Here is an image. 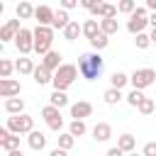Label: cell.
I'll return each instance as SVG.
<instances>
[{
    "mask_svg": "<svg viewBox=\"0 0 156 156\" xmlns=\"http://www.w3.org/2000/svg\"><path fill=\"white\" fill-rule=\"evenodd\" d=\"M34 20H37L39 24L51 27V22H54V10H51L49 5H39V7H34Z\"/></svg>",
    "mask_w": 156,
    "mask_h": 156,
    "instance_id": "13",
    "label": "cell"
},
{
    "mask_svg": "<svg viewBox=\"0 0 156 156\" xmlns=\"http://www.w3.org/2000/svg\"><path fill=\"white\" fill-rule=\"evenodd\" d=\"M102 66H105V61H102V56L98 54V51H88V54H83L80 58H78V73L85 78V80H95V78H100V73H102Z\"/></svg>",
    "mask_w": 156,
    "mask_h": 156,
    "instance_id": "1",
    "label": "cell"
},
{
    "mask_svg": "<svg viewBox=\"0 0 156 156\" xmlns=\"http://www.w3.org/2000/svg\"><path fill=\"white\" fill-rule=\"evenodd\" d=\"M76 78H78V68L73 63H61L51 73V85H54V90H68Z\"/></svg>",
    "mask_w": 156,
    "mask_h": 156,
    "instance_id": "2",
    "label": "cell"
},
{
    "mask_svg": "<svg viewBox=\"0 0 156 156\" xmlns=\"http://www.w3.org/2000/svg\"><path fill=\"white\" fill-rule=\"evenodd\" d=\"M5 151H12V149H20V134H12V132H7V136L2 139V144H0Z\"/></svg>",
    "mask_w": 156,
    "mask_h": 156,
    "instance_id": "28",
    "label": "cell"
},
{
    "mask_svg": "<svg viewBox=\"0 0 156 156\" xmlns=\"http://www.w3.org/2000/svg\"><path fill=\"white\" fill-rule=\"evenodd\" d=\"M90 115H93V105H90L88 100H78V102L71 105V117H73V119H85V117H90Z\"/></svg>",
    "mask_w": 156,
    "mask_h": 156,
    "instance_id": "10",
    "label": "cell"
},
{
    "mask_svg": "<svg viewBox=\"0 0 156 156\" xmlns=\"http://www.w3.org/2000/svg\"><path fill=\"white\" fill-rule=\"evenodd\" d=\"M17 17H20V20H32V17H34V7H32V2L20 0V2H17Z\"/></svg>",
    "mask_w": 156,
    "mask_h": 156,
    "instance_id": "25",
    "label": "cell"
},
{
    "mask_svg": "<svg viewBox=\"0 0 156 156\" xmlns=\"http://www.w3.org/2000/svg\"><path fill=\"white\" fill-rule=\"evenodd\" d=\"M15 71V63L10 58H0V78H10Z\"/></svg>",
    "mask_w": 156,
    "mask_h": 156,
    "instance_id": "35",
    "label": "cell"
},
{
    "mask_svg": "<svg viewBox=\"0 0 156 156\" xmlns=\"http://www.w3.org/2000/svg\"><path fill=\"white\" fill-rule=\"evenodd\" d=\"M90 15H93V17H100V20H102V17H115V15H117V7H115V5H110V2L98 0V2H95V7L90 10Z\"/></svg>",
    "mask_w": 156,
    "mask_h": 156,
    "instance_id": "12",
    "label": "cell"
},
{
    "mask_svg": "<svg viewBox=\"0 0 156 156\" xmlns=\"http://www.w3.org/2000/svg\"><path fill=\"white\" fill-rule=\"evenodd\" d=\"M15 46H17V51L22 54V56H27V54H32V46H34V37H32V29H27V27H20V32L15 34Z\"/></svg>",
    "mask_w": 156,
    "mask_h": 156,
    "instance_id": "7",
    "label": "cell"
},
{
    "mask_svg": "<svg viewBox=\"0 0 156 156\" xmlns=\"http://www.w3.org/2000/svg\"><path fill=\"white\" fill-rule=\"evenodd\" d=\"M49 156H68V154H66V149L56 146V149H51V151H49Z\"/></svg>",
    "mask_w": 156,
    "mask_h": 156,
    "instance_id": "42",
    "label": "cell"
},
{
    "mask_svg": "<svg viewBox=\"0 0 156 156\" xmlns=\"http://www.w3.org/2000/svg\"><path fill=\"white\" fill-rule=\"evenodd\" d=\"M98 32H100V22H98V20H85V22L80 24V34H85L88 41H90Z\"/></svg>",
    "mask_w": 156,
    "mask_h": 156,
    "instance_id": "18",
    "label": "cell"
},
{
    "mask_svg": "<svg viewBox=\"0 0 156 156\" xmlns=\"http://www.w3.org/2000/svg\"><path fill=\"white\" fill-rule=\"evenodd\" d=\"M27 141H29V149H32V151H41V149L46 146V136H44L41 132H37V129H32V132H29Z\"/></svg>",
    "mask_w": 156,
    "mask_h": 156,
    "instance_id": "16",
    "label": "cell"
},
{
    "mask_svg": "<svg viewBox=\"0 0 156 156\" xmlns=\"http://www.w3.org/2000/svg\"><path fill=\"white\" fill-rule=\"evenodd\" d=\"M127 156H141V154H136V151H129V154H127Z\"/></svg>",
    "mask_w": 156,
    "mask_h": 156,
    "instance_id": "48",
    "label": "cell"
},
{
    "mask_svg": "<svg viewBox=\"0 0 156 156\" xmlns=\"http://www.w3.org/2000/svg\"><path fill=\"white\" fill-rule=\"evenodd\" d=\"M7 156H24L20 149H12V151H7Z\"/></svg>",
    "mask_w": 156,
    "mask_h": 156,
    "instance_id": "46",
    "label": "cell"
},
{
    "mask_svg": "<svg viewBox=\"0 0 156 156\" xmlns=\"http://www.w3.org/2000/svg\"><path fill=\"white\" fill-rule=\"evenodd\" d=\"M154 80H156V71H154V68H136V71L129 76V83H132L136 90H144V88L154 85Z\"/></svg>",
    "mask_w": 156,
    "mask_h": 156,
    "instance_id": "6",
    "label": "cell"
},
{
    "mask_svg": "<svg viewBox=\"0 0 156 156\" xmlns=\"http://www.w3.org/2000/svg\"><path fill=\"white\" fill-rule=\"evenodd\" d=\"M0 54H2V41H0Z\"/></svg>",
    "mask_w": 156,
    "mask_h": 156,
    "instance_id": "50",
    "label": "cell"
},
{
    "mask_svg": "<svg viewBox=\"0 0 156 156\" xmlns=\"http://www.w3.org/2000/svg\"><path fill=\"white\" fill-rule=\"evenodd\" d=\"M149 24H151V27H156V12H151V15H149Z\"/></svg>",
    "mask_w": 156,
    "mask_h": 156,
    "instance_id": "44",
    "label": "cell"
},
{
    "mask_svg": "<svg viewBox=\"0 0 156 156\" xmlns=\"http://www.w3.org/2000/svg\"><path fill=\"white\" fill-rule=\"evenodd\" d=\"M2 12H5V5H2V0H0V15H2Z\"/></svg>",
    "mask_w": 156,
    "mask_h": 156,
    "instance_id": "49",
    "label": "cell"
},
{
    "mask_svg": "<svg viewBox=\"0 0 156 156\" xmlns=\"http://www.w3.org/2000/svg\"><path fill=\"white\" fill-rule=\"evenodd\" d=\"M15 71H17L20 76H32V71H34V61L27 58V56H22V58L15 61Z\"/></svg>",
    "mask_w": 156,
    "mask_h": 156,
    "instance_id": "19",
    "label": "cell"
},
{
    "mask_svg": "<svg viewBox=\"0 0 156 156\" xmlns=\"http://www.w3.org/2000/svg\"><path fill=\"white\" fill-rule=\"evenodd\" d=\"M105 156H124V151H122L119 146H112V149H110V151H107Z\"/></svg>",
    "mask_w": 156,
    "mask_h": 156,
    "instance_id": "41",
    "label": "cell"
},
{
    "mask_svg": "<svg viewBox=\"0 0 156 156\" xmlns=\"http://www.w3.org/2000/svg\"><path fill=\"white\" fill-rule=\"evenodd\" d=\"M154 83H156V80H154Z\"/></svg>",
    "mask_w": 156,
    "mask_h": 156,
    "instance_id": "51",
    "label": "cell"
},
{
    "mask_svg": "<svg viewBox=\"0 0 156 156\" xmlns=\"http://www.w3.org/2000/svg\"><path fill=\"white\" fill-rule=\"evenodd\" d=\"M17 32H20V17H17V20H7V22L0 27V41L5 44V41H10V39H15Z\"/></svg>",
    "mask_w": 156,
    "mask_h": 156,
    "instance_id": "11",
    "label": "cell"
},
{
    "mask_svg": "<svg viewBox=\"0 0 156 156\" xmlns=\"http://www.w3.org/2000/svg\"><path fill=\"white\" fill-rule=\"evenodd\" d=\"M146 7H149L151 12H156V0H146Z\"/></svg>",
    "mask_w": 156,
    "mask_h": 156,
    "instance_id": "43",
    "label": "cell"
},
{
    "mask_svg": "<svg viewBox=\"0 0 156 156\" xmlns=\"http://www.w3.org/2000/svg\"><path fill=\"white\" fill-rule=\"evenodd\" d=\"M5 136H7V127H0V144H2Z\"/></svg>",
    "mask_w": 156,
    "mask_h": 156,
    "instance_id": "45",
    "label": "cell"
},
{
    "mask_svg": "<svg viewBox=\"0 0 156 156\" xmlns=\"http://www.w3.org/2000/svg\"><path fill=\"white\" fill-rule=\"evenodd\" d=\"M58 2H61L63 10H73V7H78V0H58Z\"/></svg>",
    "mask_w": 156,
    "mask_h": 156,
    "instance_id": "40",
    "label": "cell"
},
{
    "mask_svg": "<svg viewBox=\"0 0 156 156\" xmlns=\"http://www.w3.org/2000/svg\"><path fill=\"white\" fill-rule=\"evenodd\" d=\"M68 22H71L68 10H63V7H61V10H54V22H51V27H54V29H63Z\"/></svg>",
    "mask_w": 156,
    "mask_h": 156,
    "instance_id": "20",
    "label": "cell"
},
{
    "mask_svg": "<svg viewBox=\"0 0 156 156\" xmlns=\"http://www.w3.org/2000/svg\"><path fill=\"white\" fill-rule=\"evenodd\" d=\"M90 44H93V49H95V51H100V49H105V46L110 44V39H107V34H105V32H98V34L90 39Z\"/></svg>",
    "mask_w": 156,
    "mask_h": 156,
    "instance_id": "30",
    "label": "cell"
},
{
    "mask_svg": "<svg viewBox=\"0 0 156 156\" xmlns=\"http://www.w3.org/2000/svg\"><path fill=\"white\" fill-rule=\"evenodd\" d=\"M149 39H151V44H156V27L151 29V34H149Z\"/></svg>",
    "mask_w": 156,
    "mask_h": 156,
    "instance_id": "47",
    "label": "cell"
},
{
    "mask_svg": "<svg viewBox=\"0 0 156 156\" xmlns=\"http://www.w3.org/2000/svg\"><path fill=\"white\" fill-rule=\"evenodd\" d=\"M100 32H105L107 37H110V34H117V32H119L117 20H115V17H102V20H100Z\"/></svg>",
    "mask_w": 156,
    "mask_h": 156,
    "instance_id": "22",
    "label": "cell"
},
{
    "mask_svg": "<svg viewBox=\"0 0 156 156\" xmlns=\"http://www.w3.org/2000/svg\"><path fill=\"white\" fill-rule=\"evenodd\" d=\"M32 129H34V117H29L24 112L12 115L7 119V132H12V134H29Z\"/></svg>",
    "mask_w": 156,
    "mask_h": 156,
    "instance_id": "4",
    "label": "cell"
},
{
    "mask_svg": "<svg viewBox=\"0 0 156 156\" xmlns=\"http://www.w3.org/2000/svg\"><path fill=\"white\" fill-rule=\"evenodd\" d=\"M117 146H119L124 154H129V151L136 149V136H134V134H122V136L117 139Z\"/></svg>",
    "mask_w": 156,
    "mask_h": 156,
    "instance_id": "21",
    "label": "cell"
},
{
    "mask_svg": "<svg viewBox=\"0 0 156 156\" xmlns=\"http://www.w3.org/2000/svg\"><path fill=\"white\" fill-rule=\"evenodd\" d=\"M49 105H54V107H66L68 105V98H66V90H54L51 95H49Z\"/></svg>",
    "mask_w": 156,
    "mask_h": 156,
    "instance_id": "26",
    "label": "cell"
},
{
    "mask_svg": "<svg viewBox=\"0 0 156 156\" xmlns=\"http://www.w3.org/2000/svg\"><path fill=\"white\" fill-rule=\"evenodd\" d=\"M5 110L10 112V115H20V112H24V100L22 98H7V102H5Z\"/></svg>",
    "mask_w": 156,
    "mask_h": 156,
    "instance_id": "24",
    "label": "cell"
},
{
    "mask_svg": "<svg viewBox=\"0 0 156 156\" xmlns=\"http://www.w3.org/2000/svg\"><path fill=\"white\" fill-rule=\"evenodd\" d=\"M122 98H124V95H122V90H119V88H107V90H105V95H102V100H105L107 105H117Z\"/></svg>",
    "mask_w": 156,
    "mask_h": 156,
    "instance_id": "27",
    "label": "cell"
},
{
    "mask_svg": "<svg viewBox=\"0 0 156 156\" xmlns=\"http://www.w3.org/2000/svg\"><path fill=\"white\" fill-rule=\"evenodd\" d=\"M136 39H134V44H136V49H149L151 46V39H149V34H144V32H139V34H134Z\"/></svg>",
    "mask_w": 156,
    "mask_h": 156,
    "instance_id": "36",
    "label": "cell"
},
{
    "mask_svg": "<svg viewBox=\"0 0 156 156\" xmlns=\"http://www.w3.org/2000/svg\"><path fill=\"white\" fill-rule=\"evenodd\" d=\"M110 83H112V88H119V90H122V88L129 83V76H127V73H122V71H115V73H112V78H110Z\"/></svg>",
    "mask_w": 156,
    "mask_h": 156,
    "instance_id": "29",
    "label": "cell"
},
{
    "mask_svg": "<svg viewBox=\"0 0 156 156\" xmlns=\"http://www.w3.org/2000/svg\"><path fill=\"white\" fill-rule=\"evenodd\" d=\"M73 144H76V136L71 134V132H66V134H58V146L61 149H73Z\"/></svg>",
    "mask_w": 156,
    "mask_h": 156,
    "instance_id": "33",
    "label": "cell"
},
{
    "mask_svg": "<svg viewBox=\"0 0 156 156\" xmlns=\"http://www.w3.org/2000/svg\"><path fill=\"white\" fill-rule=\"evenodd\" d=\"M41 117H44V122H46V127H49V129L61 132V127H63V117H61V110H58V107L46 105V107L41 110Z\"/></svg>",
    "mask_w": 156,
    "mask_h": 156,
    "instance_id": "8",
    "label": "cell"
},
{
    "mask_svg": "<svg viewBox=\"0 0 156 156\" xmlns=\"http://www.w3.org/2000/svg\"><path fill=\"white\" fill-rule=\"evenodd\" d=\"M146 24H149V10L146 7H134V12L127 20V32L129 34H139V32H144Z\"/></svg>",
    "mask_w": 156,
    "mask_h": 156,
    "instance_id": "5",
    "label": "cell"
},
{
    "mask_svg": "<svg viewBox=\"0 0 156 156\" xmlns=\"http://www.w3.org/2000/svg\"><path fill=\"white\" fill-rule=\"evenodd\" d=\"M32 76H34V83H37V85H46V83H51V71H49V68H44L41 63H39V66H34Z\"/></svg>",
    "mask_w": 156,
    "mask_h": 156,
    "instance_id": "17",
    "label": "cell"
},
{
    "mask_svg": "<svg viewBox=\"0 0 156 156\" xmlns=\"http://www.w3.org/2000/svg\"><path fill=\"white\" fill-rule=\"evenodd\" d=\"M112 136V127L107 124V122H98L95 127H93V139L95 141H107Z\"/></svg>",
    "mask_w": 156,
    "mask_h": 156,
    "instance_id": "15",
    "label": "cell"
},
{
    "mask_svg": "<svg viewBox=\"0 0 156 156\" xmlns=\"http://www.w3.org/2000/svg\"><path fill=\"white\" fill-rule=\"evenodd\" d=\"M61 58H63V56H61L58 51H54V49H49V51L44 54V58H41V66H44V68H49V71L54 73V71H56V68L61 66Z\"/></svg>",
    "mask_w": 156,
    "mask_h": 156,
    "instance_id": "14",
    "label": "cell"
},
{
    "mask_svg": "<svg viewBox=\"0 0 156 156\" xmlns=\"http://www.w3.org/2000/svg\"><path fill=\"white\" fill-rule=\"evenodd\" d=\"M136 110H139L141 115H151V112L156 110V102H154L151 98H146V95H144V98H141V102L136 105Z\"/></svg>",
    "mask_w": 156,
    "mask_h": 156,
    "instance_id": "31",
    "label": "cell"
},
{
    "mask_svg": "<svg viewBox=\"0 0 156 156\" xmlns=\"http://www.w3.org/2000/svg\"><path fill=\"white\" fill-rule=\"evenodd\" d=\"M68 132H71L73 136H83V134L88 132V127H85V122H83V119H73V122L68 124Z\"/></svg>",
    "mask_w": 156,
    "mask_h": 156,
    "instance_id": "32",
    "label": "cell"
},
{
    "mask_svg": "<svg viewBox=\"0 0 156 156\" xmlns=\"http://www.w3.org/2000/svg\"><path fill=\"white\" fill-rule=\"evenodd\" d=\"M61 32H63V39H66V41H76V39H78V34H80V24L71 20Z\"/></svg>",
    "mask_w": 156,
    "mask_h": 156,
    "instance_id": "23",
    "label": "cell"
},
{
    "mask_svg": "<svg viewBox=\"0 0 156 156\" xmlns=\"http://www.w3.org/2000/svg\"><path fill=\"white\" fill-rule=\"evenodd\" d=\"M32 37H34V46H32V51H37L39 56H44V54L51 49V41H54V27L37 24V27L32 29Z\"/></svg>",
    "mask_w": 156,
    "mask_h": 156,
    "instance_id": "3",
    "label": "cell"
},
{
    "mask_svg": "<svg viewBox=\"0 0 156 156\" xmlns=\"http://www.w3.org/2000/svg\"><path fill=\"white\" fill-rule=\"evenodd\" d=\"M134 7H136V0H119L117 2V12H122V15H132Z\"/></svg>",
    "mask_w": 156,
    "mask_h": 156,
    "instance_id": "34",
    "label": "cell"
},
{
    "mask_svg": "<svg viewBox=\"0 0 156 156\" xmlns=\"http://www.w3.org/2000/svg\"><path fill=\"white\" fill-rule=\"evenodd\" d=\"M22 90V83L15 80V78H0V98H15L20 95Z\"/></svg>",
    "mask_w": 156,
    "mask_h": 156,
    "instance_id": "9",
    "label": "cell"
},
{
    "mask_svg": "<svg viewBox=\"0 0 156 156\" xmlns=\"http://www.w3.org/2000/svg\"><path fill=\"white\" fill-rule=\"evenodd\" d=\"M141 156H156V141H146V144H144Z\"/></svg>",
    "mask_w": 156,
    "mask_h": 156,
    "instance_id": "38",
    "label": "cell"
},
{
    "mask_svg": "<svg viewBox=\"0 0 156 156\" xmlns=\"http://www.w3.org/2000/svg\"><path fill=\"white\" fill-rule=\"evenodd\" d=\"M95 2H98V0H78V5H80L83 10H88V12L95 7Z\"/></svg>",
    "mask_w": 156,
    "mask_h": 156,
    "instance_id": "39",
    "label": "cell"
},
{
    "mask_svg": "<svg viewBox=\"0 0 156 156\" xmlns=\"http://www.w3.org/2000/svg\"><path fill=\"white\" fill-rule=\"evenodd\" d=\"M141 98H144V93H141V90H136V88H134V90H132V93H129V95H127V102H129V105H132V107H136V105H139V102H141Z\"/></svg>",
    "mask_w": 156,
    "mask_h": 156,
    "instance_id": "37",
    "label": "cell"
}]
</instances>
